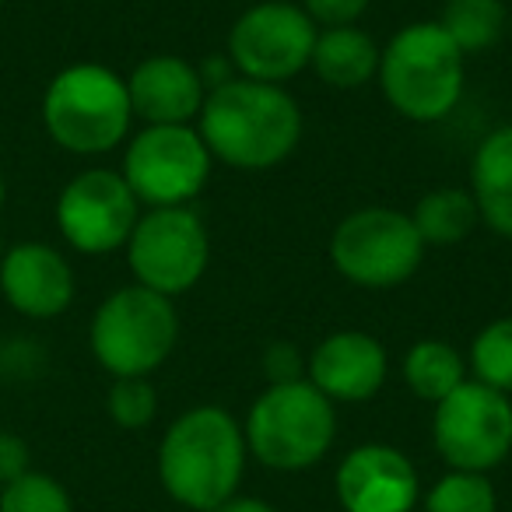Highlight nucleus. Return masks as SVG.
Masks as SVG:
<instances>
[{
  "instance_id": "nucleus-15",
  "label": "nucleus",
  "mask_w": 512,
  "mask_h": 512,
  "mask_svg": "<svg viewBox=\"0 0 512 512\" xmlns=\"http://www.w3.org/2000/svg\"><path fill=\"white\" fill-rule=\"evenodd\" d=\"M0 292L15 313L29 320L64 316L74 302V267L50 242H18L8 246L0 264Z\"/></svg>"
},
{
  "instance_id": "nucleus-5",
  "label": "nucleus",
  "mask_w": 512,
  "mask_h": 512,
  "mask_svg": "<svg viewBox=\"0 0 512 512\" xmlns=\"http://www.w3.org/2000/svg\"><path fill=\"white\" fill-rule=\"evenodd\" d=\"M246 449L271 470H309L330 453L337 411L309 379L267 386L246 414Z\"/></svg>"
},
{
  "instance_id": "nucleus-8",
  "label": "nucleus",
  "mask_w": 512,
  "mask_h": 512,
  "mask_svg": "<svg viewBox=\"0 0 512 512\" xmlns=\"http://www.w3.org/2000/svg\"><path fill=\"white\" fill-rule=\"evenodd\" d=\"M134 285L176 299L200 285L211 264V239L193 207H151L127 239Z\"/></svg>"
},
{
  "instance_id": "nucleus-25",
  "label": "nucleus",
  "mask_w": 512,
  "mask_h": 512,
  "mask_svg": "<svg viewBox=\"0 0 512 512\" xmlns=\"http://www.w3.org/2000/svg\"><path fill=\"white\" fill-rule=\"evenodd\" d=\"M106 411L113 418L116 428L123 432H141L155 421L158 414V393L148 383V376H130V379H113L106 397Z\"/></svg>"
},
{
  "instance_id": "nucleus-22",
  "label": "nucleus",
  "mask_w": 512,
  "mask_h": 512,
  "mask_svg": "<svg viewBox=\"0 0 512 512\" xmlns=\"http://www.w3.org/2000/svg\"><path fill=\"white\" fill-rule=\"evenodd\" d=\"M470 372L477 383L512 397V316L491 320L470 344Z\"/></svg>"
},
{
  "instance_id": "nucleus-18",
  "label": "nucleus",
  "mask_w": 512,
  "mask_h": 512,
  "mask_svg": "<svg viewBox=\"0 0 512 512\" xmlns=\"http://www.w3.org/2000/svg\"><path fill=\"white\" fill-rule=\"evenodd\" d=\"M379 57H383V46L369 32L358 29V25H337V29H320L309 67L323 85L355 92V88L376 81Z\"/></svg>"
},
{
  "instance_id": "nucleus-3",
  "label": "nucleus",
  "mask_w": 512,
  "mask_h": 512,
  "mask_svg": "<svg viewBox=\"0 0 512 512\" xmlns=\"http://www.w3.org/2000/svg\"><path fill=\"white\" fill-rule=\"evenodd\" d=\"M463 53L439 22L404 25L379 57V88L386 102L411 123H439L460 106Z\"/></svg>"
},
{
  "instance_id": "nucleus-30",
  "label": "nucleus",
  "mask_w": 512,
  "mask_h": 512,
  "mask_svg": "<svg viewBox=\"0 0 512 512\" xmlns=\"http://www.w3.org/2000/svg\"><path fill=\"white\" fill-rule=\"evenodd\" d=\"M4 200H8V186H4V176H0V207H4Z\"/></svg>"
},
{
  "instance_id": "nucleus-7",
  "label": "nucleus",
  "mask_w": 512,
  "mask_h": 512,
  "mask_svg": "<svg viewBox=\"0 0 512 512\" xmlns=\"http://www.w3.org/2000/svg\"><path fill=\"white\" fill-rule=\"evenodd\" d=\"M425 249L411 214L393 207H362L341 218L330 235V264L348 285L390 292L418 274Z\"/></svg>"
},
{
  "instance_id": "nucleus-20",
  "label": "nucleus",
  "mask_w": 512,
  "mask_h": 512,
  "mask_svg": "<svg viewBox=\"0 0 512 512\" xmlns=\"http://www.w3.org/2000/svg\"><path fill=\"white\" fill-rule=\"evenodd\" d=\"M404 383L418 400L439 404L467 383V358L446 341H418L404 355Z\"/></svg>"
},
{
  "instance_id": "nucleus-6",
  "label": "nucleus",
  "mask_w": 512,
  "mask_h": 512,
  "mask_svg": "<svg viewBox=\"0 0 512 512\" xmlns=\"http://www.w3.org/2000/svg\"><path fill=\"white\" fill-rule=\"evenodd\" d=\"M179 341V313L172 299L141 285L116 288L92 316L88 344L113 379L151 376L169 362Z\"/></svg>"
},
{
  "instance_id": "nucleus-10",
  "label": "nucleus",
  "mask_w": 512,
  "mask_h": 512,
  "mask_svg": "<svg viewBox=\"0 0 512 512\" xmlns=\"http://www.w3.org/2000/svg\"><path fill=\"white\" fill-rule=\"evenodd\" d=\"M316 36L320 29L299 4L264 0L235 18L225 57L232 60L239 78L285 85L309 67Z\"/></svg>"
},
{
  "instance_id": "nucleus-28",
  "label": "nucleus",
  "mask_w": 512,
  "mask_h": 512,
  "mask_svg": "<svg viewBox=\"0 0 512 512\" xmlns=\"http://www.w3.org/2000/svg\"><path fill=\"white\" fill-rule=\"evenodd\" d=\"M32 470L29 442L18 432H0V488Z\"/></svg>"
},
{
  "instance_id": "nucleus-26",
  "label": "nucleus",
  "mask_w": 512,
  "mask_h": 512,
  "mask_svg": "<svg viewBox=\"0 0 512 512\" xmlns=\"http://www.w3.org/2000/svg\"><path fill=\"white\" fill-rule=\"evenodd\" d=\"M260 369L267 376V386H285V383H299L306 379V355H302L295 344L278 341L264 351L260 358Z\"/></svg>"
},
{
  "instance_id": "nucleus-23",
  "label": "nucleus",
  "mask_w": 512,
  "mask_h": 512,
  "mask_svg": "<svg viewBox=\"0 0 512 512\" xmlns=\"http://www.w3.org/2000/svg\"><path fill=\"white\" fill-rule=\"evenodd\" d=\"M498 498L488 474L449 470L425 495V512H495Z\"/></svg>"
},
{
  "instance_id": "nucleus-21",
  "label": "nucleus",
  "mask_w": 512,
  "mask_h": 512,
  "mask_svg": "<svg viewBox=\"0 0 512 512\" xmlns=\"http://www.w3.org/2000/svg\"><path fill=\"white\" fill-rule=\"evenodd\" d=\"M509 11L502 0H446L442 8V32L460 46V53H484L502 39Z\"/></svg>"
},
{
  "instance_id": "nucleus-14",
  "label": "nucleus",
  "mask_w": 512,
  "mask_h": 512,
  "mask_svg": "<svg viewBox=\"0 0 512 512\" xmlns=\"http://www.w3.org/2000/svg\"><path fill=\"white\" fill-rule=\"evenodd\" d=\"M386 372V348L365 330H337L306 358V379L330 404H365L383 390Z\"/></svg>"
},
{
  "instance_id": "nucleus-19",
  "label": "nucleus",
  "mask_w": 512,
  "mask_h": 512,
  "mask_svg": "<svg viewBox=\"0 0 512 512\" xmlns=\"http://www.w3.org/2000/svg\"><path fill=\"white\" fill-rule=\"evenodd\" d=\"M411 221L425 246H456L481 225V214H477L470 190L439 186V190L425 193L418 200V207L411 211Z\"/></svg>"
},
{
  "instance_id": "nucleus-29",
  "label": "nucleus",
  "mask_w": 512,
  "mask_h": 512,
  "mask_svg": "<svg viewBox=\"0 0 512 512\" xmlns=\"http://www.w3.org/2000/svg\"><path fill=\"white\" fill-rule=\"evenodd\" d=\"M218 512H278L271 502H264V498H239L235 495L232 502H225Z\"/></svg>"
},
{
  "instance_id": "nucleus-11",
  "label": "nucleus",
  "mask_w": 512,
  "mask_h": 512,
  "mask_svg": "<svg viewBox=\"0 0 512 512\" xmlns=\"http://www.w3.org/2000/svg\"><path fill=\"white\" fill-rule=\"evenodd\" d=\"M432 439L453 470L488 474L512 453V397L467 379L435 404Z\"/></svg>"
},
{
  "instance_id": "nucleus-27",
  "label": "nucleus",
  "mask_w": 512,
  "mask_h": 512,
  "mask_svg": "<svg viewBox=\"0 0 512 512\" xmlns=\"http://www.w3.org/2000/svg\"><path fill=\"white\" fill-rule=\"evenodd\" d=\"M372 0H302V11L316 22V29H337V25H355L369 11Z\"/></svg>"
},
{
  "instance_id": "nucleus-24",
  "label": "nucleus",
  "mask_w": 512,
  "mask_h": 512,
  "mask_svg": "<svg viewBox=\"0 0 512 512\" xmlns=\"http://www.w3.org/2000/svg\"><path fill=\"white\" fill-rule=\"evenodd\" d=\"M0 512H74V502L57 477L29 470L0 488Z\"/></svg>"
},
{
  "instance_id": "nucleus-32",
  "label": "nucleus",
  "mask_w": 512,
  "mask_h": 512,
  "mask_svg": "<svg viewBox=\"0 0 512 512\" xmlns=\"http://www.w3.org/2000/svg\"><path fill=\"white\" fill-rule=\"evenodd\" d=\"M0 362H4V358H0Z\"/></svg>"
},
{
  "instance_id": "nucleus-31",
  "label": "nucleus",
  "mask_w": 512,
  "mask_h": 512,
  "mask_svg": "<svg viewBox=\"0 0 512 512\" xmlns=\"http://www.w3.org/2000/svg\"><path fill=\"white\" fill-rule=\"evenodd\" d=\"M4 253H8V246H4V239H0V264H4Z\"/></svg>"
},
{
  "instance_id": "nucleus-12",
  "label": "nucleus",
  "mask_w": 512,
  "mask_h": 512,
  "mask_svg": "<svg viewBox=\"0 0 512 512\" xmlns=\"http://www.w3.org/2000/svg\"><path fill=\"white\" fill-rule=\"evenodd\" d=\"M141 218L134 190L116 169H85L60 190L57 228L71 249L106 256L127 246Z\"/></svg>"
},
{
  "instance_id": "nucleus-16",
  "label": "nucleus",
  "mask_w": 512,
  "mask_h": 512,
  "mask_svg": "<svg viewBox=\"0 0 512 512\" xmlns=\"http://www.w3.org/2000/svg\"><path fill=\"white\" fill-rule=\"evenodd\" d=\"M127 95L144 127H186L200 116L207 85L190 60L176 53H155L130 71Z\"/></svg>"
},
{
  "instance_id": "nucleus-17",
  "label": "nucleus",
  "mask_w": 512,
  "mask_h": 512,
  "mask_svg": "<svg viewBox=\"0 0 512 512\" xmlns=\"http://www.w3.org/2000/svg\"><path fill=\"white\" fill-rule=\"evenodd\" d=\"M470 197L481 221L502 239H512V123L491 130L470 162Z\"/></svg>"
},
{
  "instance_id": "nucleus-4",
  "label": "nucleus",
  "mask_w": 512,
  "mask_h": 512,
  "mask_svg": "<svg viewBox=\"0 0 512 512\" xmlns=\"http://www.w3.org/2000/svg\"><path fill=\"white\" fill-rule=\"evenodd\" d=\"M134 123L127 78L102 64H71L43 92V127L71 155H106L120 148Z\"/></svg>"
},
{
  "instance_id": "nucleus-13",
  "label": "nucleus",
  "mask_w": 512,
  "mask_h": 512,
  "mask_svg": "<svg viewBox=\"0 0 512 512\" xmlns=\"http://www.w3.org/2000/svg\"><path fill=\"white\" fill-rule=\"evenodd\" d=\"M418 488L414 463L386 442L351 449L334 474V491L344 512H411Z\"/></svg>"
},
{
  "instance_id": "nucleus-1",
  "label": "nucleus",
  "mask_w": 512,
  "mask_h": 512,
  "mask_svg": "<svg viewBox=\"0 0 512 512\" xmlns=\"http://www.w3.org/2000/svg\"><path fill=\"white\" fill-rule=\"evenodd\" d=\"M197 134L214 162L239 172H267L299 148L302 109L285 85L232 78L207 92Z\"/></svg>"
},
{
  "instance_id": "nucleus-2",
  "label": "nucleus",
  "mask_w": 512,
  "mask_h": 512,
  "mask_svg": "<svg viewBox=\"0 0 512 512\" xmlns=\"http://www.w3.org/2000/svg\"><path fill=\"white\" fill-rule=\"evenodd\" d=\"M242 425L218 404L179 414L158 446V481L165 495L193 512H218L232 502L246 474Z\"/></svg>"
},
{
  "instance_id": "nucleus-9",
  "label": "nucleus",
  "mask_w": 512,
  "mask_h": 512,
  "mask_svg": "<svg viewBox=\"0 0 512 512\" xmlns=\"http://www.w3.org/2000/svg\"><path fill=\"white\" fill-rule=\"evenodd\" d=\"M211 151L197 127H144L123 151L120 176L141 207H190L211 179Z\"/></svg>"
}]
</instances>
